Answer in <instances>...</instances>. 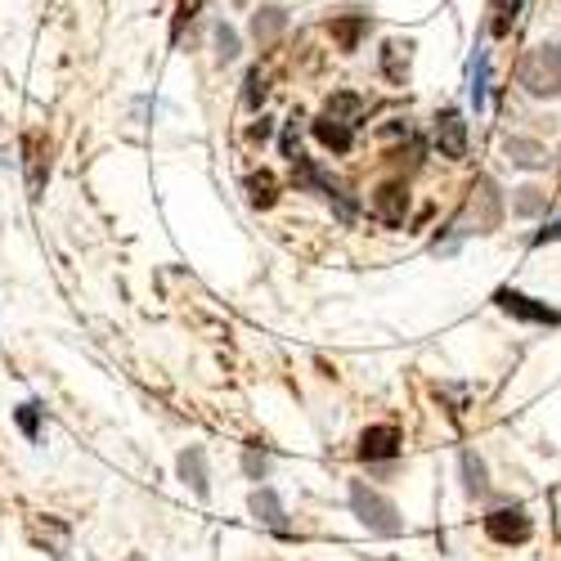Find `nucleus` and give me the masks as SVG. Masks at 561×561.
<instances>
[{
    "label": "nucleus",
    "mask_w": 561,
    "mask_h": 561,
    "mask_svg": "<svg viewBox=\"0 0 561 561\" xmlns=\"http://www.w3.org/2000/svg\"><path fill=\"white\" fill-rule=\"evenodd\" d=\"M284 27H288V10H284V5H261L256 19H252V36H256L261 45L278 41V36H284Z\"/></svg>",
    "instance_id": "f8f14e48"
},
{
    "label": "nucleus",
    "mask_w": 561,
    "mask_h": 561,
    "mask_svg": "<svg viewBox=\"0 0 561 561\" xmlns=\"http://www.w3.org/2000/svg\"><path fill=\"white\" fill-rule=\"evenodd\" d=\"M243 472H248L252 481H265V477H270V454H265L261 445H248V454H243Z\"/></svg>",
    "instance_id": "4be33fe9"
},
{
    "label": "nucleus",
    "mask_w": 561,
    "mask_h": 561,
    "mask_svg": "<svg viewBox=\"0 0 561 561\" xmlns=\"http://www.w3.org/2000/svg\"><path fill=\"white\" fill-rule=\"evenodd\" d=\"M436 149H440V158H449V162L467 158V122H462L458 108H445V113L436 117Z\"/></svg>",
    "instance_id": "0eeeda50"
},
{
    "label": "nucleus",
    "mask_w": 561,
    "mask_h": 561,
    "mask_svg": "<svg viewBox=\"0 0 561 561\" xmlns=\"http://www.w3.org/2000/svg\"><path fill=\"white\" fill-rule=\"evenodd\" d=\"M526 0H490V36H512V27H517V14H522Z\"/></svg>",
    "instance_id": "dca6fc26"
},
{
    "label": "nucleus",
    "mask_w": 561,
    "mask_h": 561,
    "mask_svg": "<svg viewBox=\"0 0 561 561\" xmlns=\"http://www.w3.org/2000/svg\"><path fill=\"white\" fill-rule=\"evenodd\" d=\"M252 517H256L261 526L278 530V535L288 530V512H284V503H278V494H274L270 485H261V490L252 494Z\"/></svg>",
    "instance_id": "9d476101"
},
{
    "label": "nucleus",
    "mask_w": 561,
    "mask_h": 561,
    "mask_svg": "<svg viewBox=\"0 0 561 561\" xmlns=\"http://www.w3.org/2000/svg\"><path fill=\"white\" fill-rule=\"evenodd\" d=\"M485 535H490L494 543H526V539H530V517H526V507H522V503L494 507L490 517H485Z\"/></svg>",
    "instance_id": "39448f33"
},
{
    "label": "nucleus",
    "mask_w": 561,
    "mask_h": 561,
    "mask_svg": "<svg viewBox=\"0 0 561 561\" xmlns=\"http://www.w3.org/2000/svg\"><path fill=\"white\" fill-rule=\"evenodd\" d=\"M355 117H346V113H333V108H323L319 117H314V139L323 149H333V153H351L355 149Z\"/></svg>",
    "instance_id": "20e7f679"
},
{
    "label": "nucleus",
    "mask_w": 561,
    "mask_h": 561,
    "mask_svg": "<svg viewBox=\"0 0 561 561\" xmlns=\"http://www.w3.org/2000/svg\"><path fill=\"white\" fill-rule=\"evenodd\" d=\"M364 32H368V14H333L329 19V36L342 45V50H355Z\"/></svg>",
    "instance_id": "ddd939ff"
},
{
    "label": "nucleus",
    "mask_w": 561,
    "mask_h": 561,
    "mask_svg": "<svg viewBox=\"0 0 561 561\" xmlns=\"http://www.w3.org/2000/svg\"><path fill=\"white\" fill-rule=\"evenodd\" d=\"M485 77H490V59L477 55V59H472V108H477V113L485 108Z\"/></svg>",
    "instance_id": "412c9836"
},
{
    "label": "nucleus",
    "mask_w": 561,
    "mask_h": 561,
    "mask_svg": "<svg viewBox=\"0 0 561 561\" xmlns=\"http://www.w3.org/2000/svg\"><path fill=\"white\" fill-rule=\"evenodd\" d=\"M462 490L472 494V499H481V494L490 490V467H485V458H481L477 449L462 454Z\"/></svg>",
    "instance_id": "2eb2a0df"
},
{
    "label": "nucleus",
    "mask_w": 561,
    "mask_h": 561,
    "mask_svg": "<svg viewBox=\"0 0 561 561\" xmlns=\"http://www.w3.org/2000/svg\"><path fill=\"white\" fill-rule=\"evenodd\" d=\"M512 211L517 216H543L548 211V194L535 190V184H526V190H517V198H512Z\"/></svg>",
    "instance_id": "6ab92c4d"
},
{
    "label": "nucleus",
    "mask_w": 561,
    "mask_h": 561,
    "mask_svg": "<svg viewBox=\"0 0 561 561\" xmlns=\"http://www.w3.org/2000/svg\"><path fill=\"white\" fill-rule=\"evenodd\" d=\"M278 190V184H274V175L270 171H256L252 180H248V198H252V207H274V194Z\"/></svg>",
    "instance_id": "aec40b11"
},
{
    "label": "nucleus",
    "mask_w": 561,
    "mask_h": 561,
    "mask_svg": "<svg viewBox=\"0 0 561 561\" xmlns=\"http://www.w3.org/2000/svg\"><path fill=\"white\" fill-rule=\"evenodd\" d=\"M270 135H274V122H270V117H261V126H252V130H248V139H252V145H265Z\"/></svg>",
    "instance_id": "a878e982"
},
{
    "label": "nucleus",
    "mask_w": 561,
    "mask_h": 561,
    "mask_svg": "<svg viewBox=\"0 0 561 561\" xmlns=\"http://www.w3.org/2000/svg\"><path fill=\"white\" fill-rule=\"evenodd\" d=\"M503 153H507V162H512V167H526V171L548 167V145H539V139H522V135H512L507 145H503Z\"/></svg>",
    "instance_id": "9b49d317"
},
{
    "label": "nucleus",
    "mask_w": 561,
    "mask_h": 561,
    "mask_svg": "<svg viewBox=\"0 0 561 561\" xmlns=\"http://www.w3.org/2000/svg\"><path fill=\"white\" fill-rule=\"evenodd\" d=\"M19 427H23V436L36 440V432H41V409H36V404H23V409H19Z\"/></svg>",
    "instance_id": "393cba45"
},
{
    "label": "nucleus",
    "mask_w": 561,
    "mask_h": 561,
    "mask_svg": "<svg viewBox=\"0 0 561 561\" xmlns=\"http://www.w3.org/2000/svg\"><path fill=\"white\" fill-rule=\"evenodd\" d=\"M409 59H413V45L409 41H391L387 50H382V72L391 81H404L409 77Z\"/></svg>",
    "instance_id": "f3484780"
},
{
    "label": "nucleus",
    "mask_w": 561,
    "mask_h": 561,
    "mask_svg": "<svg viewBox=\"0 0 561 561\" xmlns=\"http://www.w3.org/2000/svg\"><path fill=\"white\" fill-rule=\"evenodd\" d=\"M351 507H355V517L373 530V535H382V539H396L400 530H404V522H400V507L387 499V494H378V490H368L364 481H355L351 485Z\"/></svg>",
    "instance_id": "f257e3e1"
},
{
    "label": "nucleus",
    "mask_w": 561,
    "mask_h": 561,
    "mask_svg": "<svg viewBox=\"0 0 561 561\" xmlns=\"http://www.w3.org/2000/svg\"><path fill=\"white\" fill-rule=\"evenodd\" d=\"M400 445H404L400 427H391V423L368 427V432L359 436V458H364V462H387V458H396V454H400Z\"/></svg>",
    "instance_id": "6e6552de"
},
{
    "label": "nucleus",
    "mask_w": 561,
    "mask_h": 561,
    "mask_svg": "<svg viewBox=\"0 0 561 561\" xmlns=\"http://www.w3.org/2000/svg\"><path fill=\"white\" fill-rule=\"evenodd\" d=\"M557 239H561V220H552L548 229H539V233H535V248H543V243H557Z\"/></svg>",
    "instance_id": "bb28decb"
},
{
    "label": "nucleus",
    "mask_w": 561,
    "mask_h": 561,
    "mask_svg": "<svg viewBox=\"0 0 561 561\" xmlns=\"http://www.w3.org/2000/svg\"><path fill=\"white\" fill-rule=\"evenodd\" d=\"M499 220H503V198H499V190H494V180H477L472 184V203H467V211L449 225L454 233H472L467 225H477V233H494L499 229Z\"/></svg>",
    "instance_id": "7ed1b4c3"
},
{
    "label": "nucleus",
    "mask_w": 561,
    "mask_h": 561,
    "mask_svg": "<svg viewBox=\"0 0 561 561\" xmlns=\"http://www.w3.org/2000/svg\"><path fill=\"white\" fill-rule=\"evenodd\" d=\"M23 149H27V190L41 194L45 171H50V162H45V153H41V135H27V139H23Z\"/></svg>",
    "instance_id": "a211bd4d"
},
{
    "label": "nucleus",
    "mask_w": 561,
    "mask_h": 561,
    "mask_svg": "<svg viewBox=\"0 0 561 561\" xmlns=\"http://www.w3.org/2000/svg\"><path fill=\"white\" fill-rule=\"evenodd\" d=\"M404 211H409V194L404 184H382L378 194H373V216H378L382 225H404Z\"/></svg>",
    "instance_id": "1a4fd4ad"
},
{
    "label": "nucleus",
    "mask_w": 561,
    "mask_h": 561,
    "mask_svg": "<svg viewBox=\"0 0 561 561\" xmlns=\"http://www.w3.org/2000/svg\"><path fill=\"white\" fill-rule=\"evenodd\" d=\"M494 301H499V310H507L512 319H526V323H561V310H552L548 301H535V297H526V293H517V288H499Z\"/></svg>",
    "instance_id": "423d86ee"
},
{
    "label": "nucleus",
    "mask_w": 561,
    "mask_h": 561,
    "mask_svg": "<svg viewBox=\"0 0 561 561\" xmlns=\"http://www.w3.org/2000/svg\"><path fill=\"white\" fill-rule=\"evenodd\" d=\"M216 59L220 64H229V59H239V32H233V27H216Z\"/></svg>",
    "instance_id": "5701e85b"
},
{
    "label": "nucleus",
    "mask_w": 561,
    "mask_h": 561,
    "mask_svg": "<svg viewBox=\"0 0 561 561\" xmlns=\"http://www.w3.org/2000/svg\"><path fill=\"white\" fill-rule=\"evenodd\" d=\"M243 104H248V108H261V104H265V72H261V68H252V72H248Z\"/></svg>",
    "instance_id": "b1692460"
},
{
    "label": "nucleus",
    "mask_w": 561,
    "mask_h": 561,
    "mask_svg": "<svg viewBox=\"0 0 561 561\" xmlns=\"http://www.w3.org/2000/svg\"><path fill=\"white\" fill-rule=\"evenodd\" d=\"M517 81L539 100L561 95V45H535V50L522 59V68H517Z\"/></svg>",
    "instance_id": "f03ea898"
},
{
    "label": "nucleus",
    "mask_w": 561,
    "mask_h": 561,
    "mask_svg": "<svg viewBox=\"0 0 561 561\" xmlns=\"http://www.w3.org/2000/svg\"><path fill=\"white\" fill-rule=\"evenodd\" d=\"M180 481L190 485L198 499H207V458H203V449H184L180 454Z\"/></svg>",
    "instance_id": "4468645a"
}]
</instances>
